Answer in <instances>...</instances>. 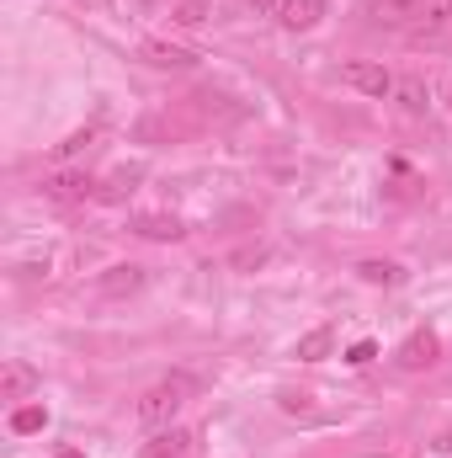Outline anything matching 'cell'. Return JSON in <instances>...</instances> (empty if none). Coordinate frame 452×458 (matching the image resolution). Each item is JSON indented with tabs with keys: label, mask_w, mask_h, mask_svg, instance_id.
Returning a JSON list of instances; mask_svg holds the SVG:
<instances>
[{
	"label": "cell",
	"mask_w": 452,
	"mask_h": 458,
	"mask_svg": "<svg viewBox=\"0 0 452 458\" xmlns=\"http://www.w3.org/2000/svg\"><path fill=\"white\" fill-rule=\"evenodd\" d=\"M187 394H192V378H165V384H155L144 400H138V427H171L176 421V411L187 405Z\"/></svg>",
	"instance_id": "obj_1"
},
{
	"label": "cell",
	"mask_w": 452,
	"mask_h": 458,
	"mask_svg": "<svg viewBox=\"0 0 452 458\" xmlns=\"http://www.w3.org/2000/svg\"><path fill=\"white\" fill-rule=\"evenodd\" d=\"M107 299H122V293H138L144 288V267H133V261H117V267H107L102 272V283H96Z\"/></svg>",
	"instance_id": "obj_3"
},
{
	"label": "cell",
	"mask_w": 452,
	"mask_h": 458,
	"mask_svg": "<svg viewBox=\"0 0 452 458\" xmlns=\"http://www.w3.org/2000/svg\"><path fill=\"white\" fill-rule=\"evenodd\" d=\"M340 81H346L351 91H362V97H378V102L394 97V86H399V81H394L383 64H372V59H351V64L340 70Z\"/></svg>",
	"instance_id": "obj_2"
},
{
	"label": "cell",
	"mask_w": 452,
	"mask_h": 458,
	"mask_svg": "<svg viewBox=\"0 0 452 458\" xmlns=\"http://www.w3.org/2000/svg\"><path fill=\"white\" fill-rule=\"evenodd\" d=\"M431 352H437V342H431V336H410V342H405V352H399V362H405V368H421V362H431Z\"/></svg>",
	"instance_id": "obj_9"
},
{
	"label": "cell",
	"mask_w": 452,
	"mask_h": 458,
	"mask_svg": "<svg viewBox=\"0 0 452 458\" xmlns=\"http://www.w3.org/2000/svg\"><path fill=\"white\" fill-rule=\"evenodd\" d=\"M394 91H399V102H405V113H426V86H421V81H399V86H394Z\"/></svg>",
	"instance_id": "obj_12"
},
{
	"label": "cell",
	"mask_w": 452,
	"mask_h": 458,
	"mask_svg": "<svg viewBox=\"0 0 452 458\" xmlns=\"http://www.w3.org/2000/svg\"><path fill=\"white\" fill-rule=\"evenodd\" d=\"M187 448H192V437H187V432H165V437L149 448V458H181Z\"/></svg>",
	"instance_id": "obj_11"
},
{
	"label": "cell",
	"mask_w": 452,
	"mask_h": 458,
	"mask_svg": "<svg viewBox=\"0 0 452 458\" xmlns=\"http://www.w3.org/2000/svg\"><path fill=\"white\" fill-rule=\"evenodd\" d=\"M331 342H336V336H331V331L320 326V331L298 336V357H304V362H320V357H331Z\"/></svg>",
	"instance_id": "obj_8"
},
{
	"label": "cell",
	"mask_w": 452,
	"mask_h": 458,
	"mask_svg": "<svg viewBox=\"0 0 452 458\" xmlns=\"http://www.w3.org/2000/svg\"><path fill=\"white\" fill-rule=\"evenodd\" d=\"M133 229H138L144 240H181V219H176V214H138Z\"/></svg>",
	"instance_id": "obj_7"
},
{
	"label": "cell",
	"mask_w": 452,
	"mask_h": 458,
	"mask_svg": "<svg viewBox=\"0 0 452 458\" xmlns=\"http://www.w3.org/2000/svg\"><path fill=\"white\" fill-rule=\"evenodd\" d=\"M250 11H282V0H250Z\"/></svg>",
	"instance_id": "obj_17"
},
{
	"label": "cell",
	"mask_w": 452,
	"mask_h": 458,
	"mask_svg": "<svg viewBox=\"0 0 452 458\" xmlns=\"http://www.w3.org/2000/svg\"><path fill=\"white\" fill-rule=\"evenodd\" d=\"M27 394H38V373H32L27 362H5V373H0V400H27Z\"/></svg>",
	"instance_id": "obj_4"
},
{
	"label": "cell",
	"mask_w": 452,
	"mask_h": 458,
	"mask_svg": "<svg viewBox=\"0 0 452 458\" xmlns=\"http://www.w3.org/2000/svg\"><path fill=\"white\" fill-rule=\"evenodd\" d=\"M320 16H325V0H282V11H277V21H282V27H293V32L314 27Z\"/></svg>",
	"instance_id": "obj_6"
},
{
	"label": "cell",
	"mask_w": 452,
	"mask_h": 458,
	"mask_svg": "<svg viewBox=\"0 0 452 458\" xmlns=\"http://www.w3.org/2000/svg\"><path fill=\"white\" fill-rule=\"evenodd\" d=\"M356 272H362V283H383V288L399 283V267H394V261H362Z\"/></svg>",
	"instance_id": "obj_10"
},
{
	"label": "cell",
	"mask_w": 452,
	"mask_h": 458,
	"mask_svg": "<svg viewBox=\"0 0 452 458\" xmlns=\"http://www.w3.org/2000/svg\"><path fill=\"white\" fill-rule=\"evenodd\" d=\"M43 192H48L54 203H80V198L91 192V182H86L80 171H59V176H48V182H43Z\"/></svg>",
	"instance_id": "obj_5"
},
{
	"label": "cell",
	"mask_w": 452,
	"mask_h": 458,
	"mask_svg": "<svg viewBox=\"0 0 452 458\" xmlns=\"http://www.w3.org/2000/svg\"><path fill=\"white\" fill-rule=\"evenodd\" d=\"M144 54H149L155 64H176V70H187V64H192V54H181V48H171V43H149Z\"/></svg>",
	"instance_id": "obj_14"
},
{
	"label": "cell",
	"mask_w": 452,
	"mask_h": 458,
	"mask_svg": "<svg viewBox=\"0 0 452 458\" xmlns=\"http://www.w3.org/2000/svg\"><path fill=\"white\" fill-rule=\"evenodd\" d=\"M448 11H452V0H421V16H415V21H421L426 32H437V27L448 21Z\"/></svg>",
	"instance_id": "obj_13"
},
{
	"label": "cell",
	"mask_w": 452,
	"mask_h": 458,
	"mask_svg": "<svg viewBox=\"0 0 452 458\" xmlns=\"http://www.w3.org/2000/svg\"><path fill=\"white\" fill-rule=\"evenodd\" d=\"M176 21H181V27H197V21H208V5H203V0H181Z\"/></svg>",
	"instance_id": "obj_15"
},
{
	"label": "cell",
	"mask_w": 452,
	"mask_h": 458,
	"mask_svg": "<svg viewBox=\"0 0 452 458\" xmlns=\"http://www.w3.org/2000/svg\"><path fill=\"white\" fill-rule=\"evenodd\" d=\"M261 261H266V250H261V245H255V250H239V256H234V267H261Z\"/></svg>",
	"instance_id": "obj_16"
},
{
	"label": "cell",
	"mask_w": 452,
	"mask_h": 458,
	"mask_svg": "<svg viewBox=\"0 0 452 458\" xmlns=\"http://www.w3.org/2000/svg\"><path fill=\"white\" fill-rule=\"evenodd\" d=\"M437 448H442V454H452V432H448V437H442V443H437Z\"/></svg>",
	"instance_id": "obj_18"
}]
</instances>
